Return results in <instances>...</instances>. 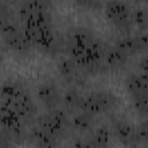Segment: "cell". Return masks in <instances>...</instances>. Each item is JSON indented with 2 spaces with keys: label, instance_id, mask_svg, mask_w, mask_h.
I'll return each mask as SVG.
<instances>
[{
  "label": "cell",
  "instance_id": "1",
  "mask_svg": "<svg viewBox=\"0 0 148 148\" xmlns=\"http://www.w3.org/2000/svg\"><path fill=\"white\" fill-rule=\"evenodd\" d=\"M72 59L82 66L95 65L103 56V46L90 34L79 30L73 32L67 43Z\"/></svg>",
  "mask_w": 148,
  "mask_h": 148
},
{
  "label": "cell",
  "instance_id": "2",
  "mask_svg": "<svg viewBox=\"0 0 148 148\" xmlns=\"http://www.w3.org/2000/svg\"><path fill=\"white\" fill-rule=\"evenodd\" d=\"M1 106L10 110L20 118H30L36 111L30 95L16 83H6L2 86Z\"/></svg>",
  "mask_w": 148,
  "mask_h": 148
},
{
  "label": "cell",
  "instance_id": "3",
  "mask_svg": "<svg viewBox=\"0 0 148 148\" xmlns=\"http://www.w3.org/2000/svg\"><path fill=\"white\" fill-rule=\"evenodd\" d=\"M118 102L117 96L110 90H97L84 97L82 110L90 114L106 112L112 109Z\"/></svg>",
  "mask_w": 148,
  "mask_h": 148
},
{
  "label": "cell",
  "instance_id": "4",
  "mask_svg": "<svg viewBox=\"0 0 148 148\" xmlns=\"http://www.w3.org/2000/svg\"><path fill=\"white\" fill-rule=\"evenodd\" d=\"M69 124L67 114L60 109H52L38 118V126L56 138H60Z\"/></svg>",
  "mask_w": 148,
  "mask_h": 148
},
{
  "label": "cell",
  "instance_id": "5",
  "mask_svg": "<svg viewBox=\"0 0 148 148\" xmlns=\"http://www.w3.org/2000/svg\"><path fill=\"white\" fill-rule=\"evenodd\" d=\"M23 31L32 44L43 47H50L53 44L54 36L51 23H23Z\"/></svg>",
  "mask_w": 148,
  "mask_h": 148
},
{
  "label": "cell",
  "instance_id": "6",
  "mask_svg": "<svg viewBox=\"0 0 148 148\" xmlns=\"http://www.w3.org/2000/svg\"><path fill=\"white\" fill-rule=\"evenodd\" d=\"M105 14L119 29H128L132 21L130 6L124 1H109L105 5Z\"/></svg>",
  "mask_w": 148,
  "mask_h": 148
},
{
  "label": "cell",
  "instance_id": "7",
  "mask_svg": "<svg viewBox=\"0 0 148 148\" xmlns=\"http://www.w3.org/2000/svg\"><path fill=\"white\" fill-rule=\"evenodd\" d=\"M114 131L119 139V141L128 147V148H135L140 143V135L138 130L130 123L125 120H118L114 124Z\"/></svg>",
  "mask_w": 148,
  "mask_h": 148
},
{
  "label": "cell",
  "instance_id": "8",
  "mask_svg": "<svg viewBox=\"0 0 148 148\" xmlns=\"http://www.w3.org/2000/svg\"><path fill=\"white\" fill-rule=\"evenodd\" d=\"M3 39L5 43L7 44V46H9L10 49L17 50V51H24L28 50L31 46V42L28 39V37L25 36L23 30H20L18 28L10 30L8 32L3 34Z\"/></svg>",
  "mask_w": 148,
  "mask_h": 148
},
{
  "label": "cell",
  "instance_id": "9",
  "mask_svg": "<svg viewBox=\"0 0 148 148\" xmlns=\"http://www.w3.org/2000/svg\"><path fill=\"white\" fill-rule=\"evenodd\" d=\"M30 140L37 148H57L59 139L42 127L36 126L30 132Z\"/></svg>",
  "mask_w": 148,
  "mask_h": 148
},
{
  "label": "cell",
  "instance_id": "10",
  "mask_svg": "<svg viewBox=\"0 0 148 148\" xmlns=\"http://www.w3.org/2000/svg\"><path fill=\"white\" fill-rule=\"evenodd\" d=\"M126 89L132 95H141L147 94L148 95V74L141 73V74H132L130 75L126 81Z\"/></svg>",
  "mask_w": 148,
  "mask_h": 148
},
{
  "label": "cell",
  "instance_id": "11",
  "mask_svg": "<svg viewBox=\"0 0 148 148\" xmlns=\"http://www.w3.org/2000/svg\"><path fill=\"white\" fill-rule=\"evenodd\" d=\"M38 99L46 106L53 108L59 102V91L58 88L52 83H43L37 90Z\"/></svg>",
  "mask_w": 148,
  "mask_h": 148
},
{
  "label": "cell",
  "instance_id": "12",
  "mask_svg": "<svg viewBox=\"0 0 148 148\" xmlns=\"http://www.w3.org/2000/svg\"><path fill=\"white\" fill-rule=\"evenodd\" d=\"M116 46L118 49H120L124 53H126L128 57L141 52L139 43H138V40H136V38L134 36H125V37L120 38L116 43Z\"/></svg>",
  "mask_w": 148,
  "mask_h": 148
},
{
  "label": "cell",
  "instance_id": "13",
  "mask_svg": "<svg viewBox=\"0 0 148 148\" xmlns=\"http://www.w3.org/2000/svg\"><path fill=\"white\" fill-rule=\"evenodd\" d=\"M71 123H72L73 127L76 128L77 131H87L91 127V125L94 123V116L90 114L89 112L81 110L80 112H77L76 114L73 116Z\"/></svg>",
  "mask_w": 148,
  "mask_h": 148
},
{
  "label": "cell",
  "instance_id": "14",
  "mask_svg": "<svg viewBox=\"0 0 148 148\" xmlns=\"http://www.w3.org/2000/svg\"><path fill=\"white\" fill-rule=\"evenodd\" d=\"M90 138L96 148H108L110 142V132L106 126H99Z\"/></svg>",
  "mask_w": 148,
  "mask_h": 148
},
{
  "label": "cell",
  "instance_id": "15",
  "mask_svg": "<svg viewBox=\"0 0 148 148\" xmlns=\"http://www.w3.org/2000/svg\"><path fill=\"white\" fill-rule=\"evenodd\" d=\"M105 56L108 64L111 66H123L128 59V56L124 53L120 49H118L116 45L110 47Z\"/></svg>",
  "mask_w": 148,
  "mask_h": 148
},
{
  "label": "cell",
  "instance_id": "16",
  "mask_svg": "<svg viewBox=\"0 0 148 148\" xmlns=\"http://www.w3.org/2000/svg\"><path fill=\"white\" fill-rule=\"evenodd\" d=\"M64 103L69 108H76L82 110L84 103V96H82L75 89H69L64 94Z\"/></svg>",
  "mask_w": 148,
  "mask_h": 148
},
{
  "label": "cell",
  "instance_id": "17",
  "mask_svg": "<svg viewBox=\"0 0 148 148\" xmlns=\"http://www.w3.org/2000/svg\"><path fill=\"white\" fill-rule=\"evenodd\" d=\"M132 21L139 27L140 30L148 28V8L139 7L132 13Z\"/></svg>",
  "mask_w": 148,
  "mask_h": 148
},
{
  "label": "cell",
  "instance_id": "18",
  "mask_svg": "<svg viewBox=\"0 0 148 148\" xmlns=\"http://www.w3.org/2000/svg\"><path fill=\"white\" fill-rule=\"evenodd\" d=\"M76 65L77 64L72 58L62 59L58 65V69L64 77L69 79V77H74V75L76 74Z\"/></svg>",
  "mask_w": 148,
  "mask_h": 148
},
{
  "label": "cell",
  "instance_id": "19",
  "mask_svg": "<svg viewBox=\"0 0 148 148\" xmlns=\"http://www.w3.org/2000/svg\"><path fill=\"white\" fill-rule=\"evenodd\" d=\"M133 106L139 114H148V95L141 94L133 96Z\"/></svg>",
  "mask_w": 148,
  "mask_h": 148
},
{
  "label": "cell",
  "instance_id": "20",
  "mask_svg": "<svg viewBox=\"0 0 148 148\" xmlns=\"http://www.w3.org/2000/svg\"><path fill=\"white\" fill-rule=\"evenodd\" d=\"M134 37L136 38V40L139 43L141 52L148 49V28L143 29V30H140L136 35H134Z\"/></svg>",
  "mask_w": 148,
  "mask_h": 148
},
{
  "label": "cell",
  "instance_id": "21",
  "mask_svg": "<svg viewBox=\"0 0 148 148\" xmlns=\"http://www.w3.org/2000/svg\"><path fill=\"white\" fill-rule=\"evenodd\" d=\"M74 148H96L91 138H77L74 142Z\"/></svg>",
  "mask_w": 148,
  "mask_h": 148
},
{
  "label": "cell",
  "instance_id": "22",
  "mask_svg": "<svg viewBox=\"0 0 148 148\" xmlns=\"http://www.w3.org/2000/svg\"><path fill=\"white\" fill-rule=\"evenodd\" d=\"M138 132H139V135H140V139L141 140H145V141H148V118L145 119L139 128H138Z\"/></svg>",
  "mask_w": 148,
  "mask_h": 148
},
{
  "label": "cell",
  "instance_id": "23",
  "mask_svg": "<svg viewBox=\"0 0 148 148\" xmlns=\"http://www.w3.org/2000/svg\"><path fill=\"white\" fill-rule=\"evenodd\" d=\"M139 66H140V68L142 69L143 73H147V74H148V53L145 54V56L140 59Z\"/></svg>",
  "mask_w": 148,
  "mask_h": 148
},
{
  "label": "cell",
  "instance_id": "24",
  "mask_svg": "<svg viewBox=\"0 0 148 148\" xmlns=\"http://www.w3.org/2000/svg\"><path fill=\"white\" fill-rule=\"evenodd\" d=\"M0 148H12V141L1 133V147Z\"/></svg>",
  "mask_w": 148,
  "mask_h": 148
}]
</instances>
